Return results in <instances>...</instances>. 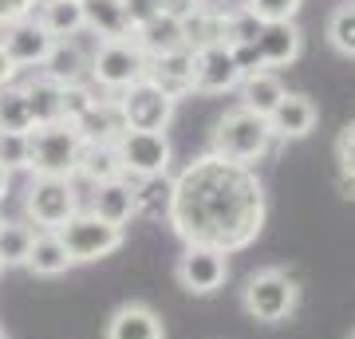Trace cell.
<instances>
[{"mask_svg":"<svg viewBox=\"0 0 355 339\" xmlns=\"http://www.w3.org/2000/svg\"><path fill=\"white\" fill-rule=\"evenodd\" d=\"M170 182L174 193H170L166 225L186 245L217 249L229 257L261 237L268 201L253 166L225 162L205 150Z\"/></svg>","mask_w":355,"mask_h":339,"instance_id":"cell-1","label":"cell"},{"mask_svg":"<svg viewBox=\"0 0 355 339\" xmlns=\"http://www.w3.org/2000/svg\"><path fill=\"white\" fill-rule=\"evenodd\" d=\"M272 130H268V119L245 111V107H233L217 119L214 134H209V154L225 158V162H237V166H253L272 150Z\"/></svg>","mask_w":355,"mask_h":339,"instance_id":"cell-2","label":"cell"},{"mask_svg":"<svg viewBox=\"0 0 355 339\" xmlns=\"http://www.w3.org/2000/svg\"><path fill=\"white\" fill-rule=\"evenodd\" d=\"M83 139L71 123H48L28 130V174L32 177H71L79 174Z\"/></svg>","mask_w":355,"mask_h":339,"instance_id":"cell-3","label":"cell"},{"mask_svg":"<svg viewBox=\"0 0 355 339\" xmlns=\"http://www.w3.org/2000/svg\"><path fill=\"white\" fill-rule=\"evenodd\" d=\"M146 55L139 51L135 40H99V48L91 51L87 63V83L103 95H119V91L135 87L139 79H146Z\"/></svg>","mask_w":355,"mask_h":339,"instance_id":"cell-4","label":"cell"},{"mask_svg":"<svg viewBox=\"0 0 355 339\" xmlns=\"http://www.w3.org/2000/svg\"><path fill=\"white\" fill-rule=\"evenodd\" d=\"M241 308L253 315L257 324H284L300 308V284L284 268H261L245 280Z\"/></svg>","mask_w":355,"mask_h":339,"instance_id":"cell-5","label":"cell"},{"mask_svg":"<svg viewBox=\"0 0 355 339\" xmlns=\"http://www.w3.org/2000/svg\"><path fill=\"white\" fill-rule=\"evenodd\" d=\"M24 214H28V225H36L40 233H55L79 214L76 182H67V177H32V186L24 193Z\"/></svg>","mask_w":355,"mask_h":339,"instance_id":"cell-6","label":"cell"},{"mask_svg":"<svg viewBox=\"0 0 355 339\" xmlns=\"http://www.w3.org/2000/svg\"><path fill=\"white\" fill-rule=\"evenodd\" d=\"M55 237L67 249V261L71 264H91V261H103V257H111V252L123 249L127 233L107 225V221H99L95 214H76L67 225L55 229Z\"/></svg>","mask_w":355,"mask_h":339,"instance_id":"cell-7","label":"cell"},{"mask_svg":"<svg viewBox=\"0 0 355 339\" xmlns=\"http://www.w3.org/2000/svg\"><path fill=\"white\" fill-rule=\"evenodd\" d=\"M114 150L123 162V177H130V182L162 177L170 174V162H174V146L162 130H127L114 142Z\"/></svg>","mask_w":355,"mask_h":339,"instance_id":"cell-8","label":"cell"},{"mask_svg":"<svg viewBox=\"0 0 355 339\" xmlns=\"http://www.w3.org/2000/svg\"><path fill=\"white\" fill-rule=\"evenodd\" d=\"M114 103H119V111L127 119V130H162L166 134V126L174 123V111H178V103L166 99L150 79H139L135 87L119 91Z\"/></svg>","mask_w":355,"mask_h":339,"instance_id":"cell-9","label":"cell"},{"mask_svg":"<svg viewBox=\"0 0 355 339\" xmlns=\"http://www.w3.org/2000/svg\"><path fill=\"white\" fill-rule=\"evenodd\" d=\"M174 277L190 296H214V292L225 288V280H229V257L217 249L186 245V252L174 264Z\"/></svg>","mask_w":355,"mask_h":339,"instance_id":"cell-10","label":"cell"},{"mask_svg":"<svg viewBox=\"0 0 355 339\" xmlns=\"http://www.w3.org/2000/svg\"><path fill=\"white\" fill-rule=\"evenodd\" d=\"M51 44H55V40H51L32 16H28V20H16V24H8V28H0V48L8 51V60H12L20 71H24V67H32V71L44 67Z\"/></svg>","mask_w":355,"mask_h":339,"instance_id":"cell-11","label":"cell"},{"mask_svg":"<svg viewBox=\"0 0 355 339\" xmlns=\"http://www.w3.org/2000/svg\"><path fill=\"white\" fill-rule=\"evenodd\" d=\"M71 126L79 130L83 146H114V142L127 134V119H123V111H119L114 95H99Z\"/></svg>","mask_w":355,"mask_h":339,"instance_id":"cell-12","label":"cell"},{"mask_svg":"<svg viewBox=\"0 0 355 339\" xmlns=\"http://www.w3.org/2000/svg\"><path fill=\"white\" fill-rule=\"evenodd\" d=\"M146 79L162 91L166 99L182 103L186 95H193V51L174 48V51H166V55H154L146 63Z\"/></svg>","mask_w":355,"mask_h":339,"instance_id":"cell-13","label":"cell"},{"mask_svg":"<svg viewBox=\"0 0 355 339\" xmlns=\"http://www.w3.org/2000/svg\"><path fill=\"white\" fill-rule=\"evenodd\" d=\"M233 87H241V71L233 67L225 44L193 51V91L198 95H225Z\"/></svg>","mask_w":355,"mask_h":339,"instance_id":"cell-14","label":"cell"},{"mask_svg":"<svg viewBox=\"0 0 355 339\" xmlns=\"http://www.w3.org/2000/svg\"><path fill=\"white\" fill-rule=\"evenodd\" d=\"M320 123V111L316 103L308 95H296V91H284V99L277 103V111L268 114V130L272 139L280 142H296V139H308Z\"/></svg>","mask_w":355,"mask_h":339,"instance_id":"cell-15","label":"cell"},{"mask_svg":"<svg viewBox=\"0 0 355 339\" xmlns=\"http://www.w3.org/2000/svg\"><path fill=\"white\" fill-rule=\"evenodd\" d=\"M107 339H166L162 315L154 312L150 304H119L107 320Z\"/></svg>","mask_w":355,"mask_h":339,"instance_id":"cell-16","label":"cell"},{"mask_svg":"<svg viewBox=\"0 0 355 339\" xmlns=\"http://www.w3.org/2000/svg\"><path fill=\"white\" fill-rule=\"evenodd\" d=\"M99 221L107 225L123 229L135 217V182L130 177H114V182H99V186H91V209Z\"/></svg>","mask_w":355,"mask_h":339,"instance_id":"cell-17","label":"cell"},{"mask_svg":"<svg viewBox=\"0 0 355 339\" xmlns=\"http://www.w3.org/2000/svg\"><path fill=\"white\" fill-rule=\"evenodd\" d=\"M257 51H261L265 67H288L304 51V32L296 28V20H288V24H265L261 36H257Z\"/></svg>","mask_w":355,"mask_h":339,"instance_id":"cell-18","label":"cell"},{"mask_svg":"<svg viewBox=\"0 0 355 339\" xmlns=\"http://www.w3.org/2000/svg\"><path fill=\"white\" fill-rule=\"evenodd\" d=\"M225 44V8L217 4H198L190 16H182V48L205 51Z\"/></svg>","mask_w":355,"mask_h":339,"instance_id":"cell-19","label":"cell"},{"mask_svg":"<svg viewBox=\"0 0 355 339\" xmlns=\"http://www.w3.org/2000/svg\"><path fill=\"white\" fill-rule=\"evenodd\" d=\"M87 63L91 55L79 48V40H55L40 71L48 79H55L60 87H67V83H87Z\"/></svg>","mask_w":355,"mask_h":339,"instance_id":"cell-20","label":"cell"},{"mask_svg":"<svg viewBox=\"0 0 355 339\" xmlns=\"http://www.w3.org/2000/svg\"><path fill=\"white\" fill-rule=\"evenodd\" d=\"M130 40L139 44V51L146 55V60H154V55H166V51L182 48V20L170 12H158L150 20V24H142L130 32Z\"/></svg>","mask_w":355,"mask_h":339,"instance_id":"cell-21","label":"cell"},{"mask_svg":"<svg viewBox=\"0 0 355 339\" xmlns=\"http://www.w3.org/2000/svg\"><path fill=\"white\" fill-rule=\"evenodd\" d=\"M83 4V28L99 40H127L130 24L123 12V0H79Z\"/></svg>","mask_w":355,"mask_h":339,"instance_id":"cell-22","label":"cell"},{"mask_svg":"<svg viewBox=\"0 0 355 339\" xmlns=\"http://www.w3.org/2000/svg\"><path fill=\"white\" fill-rule=\"evenodd\" d=\"M284 99V83H280L277 71H253V76L241 79V107L245 111L261 114V119H268V114L277 111V103Z\"/></svg>","mask_w":355,"mask_h":339,"instance_id":"cell-23","label":"cell"},{"mask_svg":"<svg viewBox=\"0 0 355 339\" xmlns=\"http://www.w3.org/2000/svg\"><path fill=\"white\" fill-rule=\"evenodd\" d=\"M32 20L51 40H76L83 32V4L79 0H51V4H44V8L32 12Z\"/></svg>","mask_w":355,"mask_h":339,"instance_id":"cell-24","label":"cell"},{"mask_svg":"<svg viewBox=\"0 0 355 339\" xmlns=\"http://www.w3.org/2000/svg\"><path fill=\"white\" fill-rule=\"evenodd\" d=\"M20 91H24L28 111H32V123H36V126L60 123V91H64V87H60L55 79H48L44 71H36L32 79L20 83Z\"/></svg>","mask_w":355,"mask_h":339,"instance_id":"cell-25","label":"cell"},{"mask_svg":"<svg viewBox=\"0 0 355 339\" xmlns=\"http://www.w3.org/2000/svg\"><path fill=\"white\" fill-rule=\"evenodd\" d=\"M28 272H36V277H64L71 261H67V249L60 245L55 233H40L36 229V241H32V252H28Z\"/></svg>","mask_w":355,"mask_h":339,"instance_id":"cell-26","label":"cell"},{"mask_svg":"<svg viewBox=\"0 0 355 339\" xmlns=\"http://www.w3.org/2000/svg\"><path fill=\"white\" fill-rule=\"evenodd\" d=\"M170 193H174L170 174L135 182V217H146V221H166V214H170Z\"/></svg>","mask_w":355,"mask_h":339,"instance_id":"cell-27","label":"cell"},{"mask_svg":"<svg viewBox=\"0 0 355 339\" xmlns=\"http://www.w3.org/2000/svg\"><path fill=\"white\" fill-rule=\"evenodd\" d=\"M32 241H36V229L28 225V221H0V264L4 268L28 264Z\"/></svg>","mask_w":355,"mask_h":339,"instance_id":"cell-28","label":"cell"},{"mask_svg":"<svg viewBox=\"0 0 355 339\" xmlns=\"http://www.w3.org/2000/svg\"><path fill=\"white\" fill-rule=\"evenodd\" d=\"M28 130H36V123H32V111H28L20 83L0 87V134H28Z\"/></svg>","mask_w":355,"mask_h":339,"instance_id":"cell-29","label":"cell"},{"mask_svg":"<svg viewBox=\"0 0 355 339\" xmlns=\"http://www.w3.org/2000/svg\"><path fill=\"white\" fill-rule=\"evenodd\" d=\"M79 177H87L91 186L123 177L119 150H114V146H83V158H79Z\"/></svg>","mask_w":355,"mask_h":339,"instance_id":"cell-30","label":"cell"},{"mask_svg":"<svg viewBox=\"0 0 355 339\" xmlns=\"http://www.w3.org/2000/svg\"><path fill=\"white\" fill-rule=\"evenodd\" d=\"M328 44L340 51V55L355 60V0L352 4H340V8L328 16Z\"/></svg>","mask_w":355,"mask_h":339,"instance_id":"cell-31","label":"cell"},{"mask_svg":"<svg viewBox=\"0 0 355 339\" xmlns=\"http://www.w3.org/2000/svg\"><path fill=\"white\" fill-rule=\"evenodd\" d=\"M300 4L304 0H241V8H249L261 24H288V20H296Z\"/></svg>","mask_w":355,"mask_h":339,"instance_id":"cell-32","label":"cell"},{"mask_svg":"<svg viewBox=\"0 0 355 339\" xmlns=\"http://www.w3.org/2000/svg\"><path fill=\"white\" fill-rule=\"evenodd\" d=\"M99 95L103 91H95L91 83H67V87L60 91V123H76Z\"/></svg>","mask_w":355,"mask_h":339,"instance_id":"cell-33","label":"cell"},{"mask_svg":"<svg viewBox=\"0 0 355 339\" xmlns=\"http://www.w3.org/2000/svg\"><path fill=\"white\" fill-rule=\"evenodd\" d=\"M261 28L265 24H261L249 8H233V12H225V48L229 44H257Z\"/></svg>","mask_w":355,"mask_h":339,"instance_id":"cell-34","label":"cell"},{"mask_svg":"<svg viewBox=\"0 0 355 339\" xmlns=\"http://www.w3.org/2000/svg\"><path fill=\"white\" fill-rule=\"evenodd\" d=\"M0 166L12 170H28V134H0Z\"/></svg>","mask_w":355,"mask_h":339,"instance_id":"cell-35","label":"cell"},{"mask_svg":"<svg viewBox=\"0 0 355 339\" xmlns=\"http://www.w3.org/2000/svg\"><path fill=\"white\" fill-rule=\"evenodd\" d=\"M229 60H233V67L245 76H253V71H265V60H261V51H257V44H229Z\"/></svg>","mask_w":355,"mask_h":339,"instance_id":"cell-36","label":"cell"},{"mask_svg":"<svg viewBox=\"0 0 355 339\" xmlns=\"http://www.w3.org/2000/svg\"><path fill=\"white\" fill-rule=\"evenodd\" d=\"M123 12H127V24H130V32H135V28L150 24L154 16L162 12V4H158V0H123Z\"/></svg>","mask_w":355,"mask_h":339,"instance_id":"cell-37","label":"cell"},{"mask_svg":"<svg viewBox=\"0 0 355 339\" xmlns=\"http://www.w3.org/2000/svg\"><path fill=\"white\" fill-rule=\"evenodd\" d=\"M336 158H340V174L355 177V123H347L336 139Z\"/></svg>","mask_w":355,"mask_h":339,"instance_id":"cell-38","label":"cell"},{"mask_svg":"<svg viewBox=\"0 0 355 339\" xmlns=\"http://www.w3.org/2000/svg\"><path fill=\"white\" fill-rule=\"evenodd\" d=\"M28 16H32V0H0V28L28 20Z\"/></svg>","mask_w":355,"mask_h":339,"instance_id":"cell-39","label":"cell"},{"mask_svg":"<svg viewBox=\"0 0 355 339\" xmlns=\"http://www.w3.org/2000/svg\"><path fill=\"white\" fill-rule=\"evenodd\" d=\"M158 4H162V12H170V16L182 20V16H190L198 4H205V0H158Z\"/></svg>","mask_w":355,"mask_h":339,"instance_id":"cell-40","label":"cell"},{"mask_svg":"<svg viewBox=\"0 0 355 339\" xmlns=\"http://www.w3.org/2000/svg\"><path fill=\"white\" fill-rule=\"evenodd\" d=\"M16 76H20V67H16L12 60H8V51L0 48V87H12Z\"/></svg>","mask_w":355,"mask_h":339,"instance_id":"cell-41","label":"cell"},{"mask_svg":"<svg viewBox=\"0 0 355 339\" xmlns=\"http://www.w3.org/2000/svg\"><path fill=\"white\" fill-rule=\"evenodd\" d=\"M340 193L347 201H355V177H347V174H340Z\"/></svg>","mask_w":355,"mask_h":339,"instance_id":"cell-42","label":"cell"},{"mask_svg":"<svg viewBox=\"0 0 355 339\" xmlns=\"http://www.w3.org/2000/svg\"><path fill=\"white\" fill-rule=\"evenodd\" d=\"M8 189H12V174H8V170L0 166V201L8 198Z\"/></svg>","mask_w":355,"mask_h":339,"instance_id":"cell-43","label":"cell"},{"mask_svg":"<svg viewBox=\"0 0 355 339\" xmlns=\"http://www.w3.org/2000/svg\"><path fill=\"white\" fill-rule=\"evenodd\" d=\"M44 4H51V0H32V12H36V8H44Z\"/></svg>","mask_w":355,"mask_h":339,"instance_id":"cell-44","label":"cell"},{"mask_svg":"<svg viewBox=\"0 0 355 339\" xmlns=\"http://www.w3.org/2000/svg\"><path fill=\"white\" fill-rule=\"evenodd\" d=\"M0 272H4V264H0Z\"/></svg>","mask_w":355,"mask_h":339,"instance_id":"cell-45","label":"cell"},{"mask_svg":"<svg viewBox=\"0 0 355 339\" xmlns=\"http://www.w3.org/2000/svg\"><path fill=\"white\" fill-rule=\"evenodd\" d=\"M0 339H4V336H0Z\"/></svg>","mask_w":355,"mask_h":339,"instance_id":"cell-46","label":"cell"},{"mask_svg":"<svg viewBox=\"0 0 355 339\" xmlns=\"http://www.w3.org/2000/svg\"><path fill=\"white\" fill-rule=\"evenodd\" d=\"M352 339H355V336H352Z\"/></svg>","mask_w":355,"mask_h":339,"instance_id":"cell-47","label":"cell"}]
</instances>
